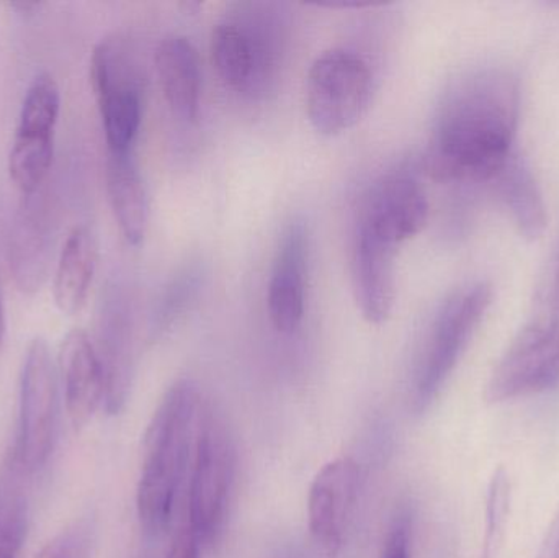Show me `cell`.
<instances>
[{
    "mask_svg": "<svg viewBox=\"0 0 559 558\" xmlns=\"http://www.w3.org/2000/svg\"><path fill=\"white\" fill-rule=\"evenodd\" d=\"M202 550V546L193 536L192 531L186 526L174 537L173 546L164 558H200Z\"/></svg>",
    "mask_w": 559,
    "mask_h": 558,
    "instance_id": "obj_24",
    "label": "cell"
},
{
    "mask_svg": "<svg viewBox=\"0 0 559 558\" xmlns=\"http://www.w3.org/2000/svg\"><path fill=\"white\" fill-rule=\"evenodd\" d=\"M236 451L215 406L202 402L189 485V520L202 549H213L225 533L235 487Z\"/></svg>",
    "mask_w": 559,
    "mask_h": 558,
    "instance_id": "obj_3",
    "label": "cell"
},
{
    "mask_svg": "<svg viewBox=\"0 0 559 558\" xmlns=\"http://www.w3.org/2000/svg\"><path fill=\"white\" fill-rule=\"evenodd\" d=\"M396 246L355 229L352 248V290L361 317L371 324L386 323L396 301Z\"/></svg>",
    "mask_w": 559,
    "mask_h": 558,
    "instance_id": "obj_14",
    "label": "cell"
},
{
    "mask_svg": "<svg viewBox=\"0 0 559 558\" xmlns=\"http://www.w3.org/2000/svg\"><path fill=\"white\" fill-rule=\"evenodd\" d=\"M429 218L426 190L414 177H386L371 189L358 216L357 228L374 238L400 246L423 231Z\"/></svg>",
    "mask_w": 559,
    "mask_h": 558,
    "instance_id": "obj_12",
    "label": "cell"
},
{
    "mask_svg": "<svg viewBox=\"0 0 559 558\" xmlns=\"http://www.w3.org/2000/svg\"><path fill=\"white\" fill-rule=\"evenodd\" d=\"M308 238L299 223L283 235L269 282L267 310L275 330L292 334L305 317Z\"/></svg>",
    "mask_w": 559,
    "mask_h": 558,
    "instance_id": "obj_15",
    "label": "cell"
},
{
    "mask_svg": "<svg viewBox=\"0 0 559 558\" xmlns=\"http://www.w3.org/2000/svg\"><path fill=\"white\" fill-rule=\"evenodd\" d=\"M10 7L22 10V12H32V10L39 9L41 2H12Z\"/></svg>",
    "mask_w": 559,
    "mask_h": 558,
    "instance_id": "obj_27",
    "label": "cell"
},
{
    "mask_svg": "<svg viewBox=\"0 0 559 558\" xmlns=\"http://www.w3.org/2000/svg\"><path fill=\"white\" fill-rule=\"evenodd\" d=\"M5 334H7L5 305H3L2 287H0V351H2L3 343H5Z\"/></svg>",
    "mask_w": 559,
    "mask_h": 558,
    "instance_id": "obj_26",
    "label": "cell"
},
{
    "mask_svg": "<svg viewBox=\"0 0 559 558\" xmlns=\"http://www.w3.org/2000/svg\"><path fill=\"white\" fill-rule=\"evenodd\" d=\"M154 62L173 114L186 123H195L202 95V69L195 46L183 36H167L157 46Z\"/></svg>",
    "mask_w": 559,
    "mask_h": 558,
    "instance_id": "obj_16",
    "label": "cell"
},
{
    "mask_svg": "<svg viewBox=\"0 0 559 558\" xmlns=\"http://www.w3.org/2000/svg\"><path fill=\"white\" fill-rule=\"evenodd\" d=\"M491 305V287L473 284L456 292L437 314L417 370L414 409L426 412L445 387Z\"/></svg>",
    "mask_w": 559,
    "mask_h": 558,
    "instance_id": "obj_6",
    "label": "cell"
},
{
    "mask_svg": "<svg viewBox=\"0 0 559 558\" xmlns=\"http://www.w3.org/2000/svg\"><path fill=\"white\" fill-rule=\"evenodd\" d=\"M271 23L251 13L223 20L213 29V66L233 91L264 92L277 72L280 35Z\"/></svg>",
    "mask_w": 559,
    "mask_h": 558,
    "instance_id": "obj_9",
    "label": "cell"
},
{
    "mask_svg": "<svg viewBox=\"0 0 559 558\" xmlns=\"http://www.w3.org/2000/svg\"><path fill=\"white\" fill-rule=\"evenodd\" d=\"M202 402L195 383L179 380L160 400L151 419L136 491L138 518L150 536H160L173 524L195 449Z\"/></svg>",
    "mask_w": 559,
    "mask_h": 558,
    "instance_id": "obj_2",
    "label": "cell"
},
{
    "mask_svg": "<svg viewBox=\"0 0 559 558\" xmlns=\"http://www.w3.org/2000/svg\"><path fill=\"white\" fill-rule=\"evenodd\" d=\"M105 180L121 236L128 245L140 246L147 229V197L133 153H108Z\"/></svg>",
    "mask_w": 559,
    "mask_h": 558,
    "instance_id": "obj_19",
    "label": "cell"
},
{
    "mask_svg": "<svg viewBox=\"0 0 559 558\" xmlns=\"http://www.w3.org/2000/svg\"><path fill=\"white\" fill-rule=\"evenodd\" d=\"M92 547L91 527L81 523L46 544L36 558H91Z\"/></svg>",
    "mask_w": 559,
    "mask_h": 558,
    "instance_id": "obj_22",
    "label": "cell"
},
{
    "mask_svg": "<svg viewBox=\"0 0 559 558\" xmlns=\"http://www.w3.org/2000/svg\"><path fill=\"white\" fill-rule=\"evenodd\" d=\"M64 389V405L75 431L88 425L107 400V370L104 359L84 330L69 331L58 357Z\"/></svg>",
    "mask_w": 559,
    "mask_h": 558,
    "instance_id": "obj_13",
    "label": "cell"
},
{
    "mask_svg": "<svg viewBox=\"0 0 559 558\" xmlns=\"http://www.w3.org/2000/svg\"><path fill=\"white\" fill-rule=\"evenodd\" d=\"M15 455L0 471V558H20L28 534L26 478Z\"/></svg>",
    "mask_w": 559,
    "mask_h": 558,
    "instance_id": "obj_20",
    "label": "cell"
},
{
    "mask_svg": "<svg viewBox=\"0 0 559 558\" xmlns=\"http://www.w3.org/2000/svg\"><path fill=\"white\" fill-rule=\"evenodd\" d=\"M547 305L512 341L489 377V403L531 396L559 383V252L554 265Z\"/></svg>",
    "mask_w": 559,
    "mask_h": 558,
    "instance_id": "obj_4",
    "label": "cell"
},
{
    "mask_svg": "<svg viewBox=\"0 0 559 558\" xmlns=\"http://www.w3.org/2000/svg\"><path fill=\"white\" fill-rule=\"evenodd\" d=\"M512 484L508 468L499 465L489 480L486 501V533L481 558H496L508 533L511 517Z\"/></svg>",
    "mask_w": 559,
    "mask_h": 558,
    "instance_id": "obj_21",
    "label": "cell"
},
{
    "mask_svg": "<svg viewBox=\"0 0 559 558\" xmlns=\"http://www.w3.org/2000/svg\"><path fill=\"white\" fill-rule=\"evenodd\" d=\"M58 425V369L48 343L35 337L26 349L20 377V428L13 455L26 474L48 462Z\"/></svg>",
    "mask_w": 559,
    "mask_h": 558,
    "instance_id": "obj_8",
    "label": "cell"
},
{
    "mask_svg": "<svg viewBox=\"0 0 559 558\" xmlns=\"http://www.w3.org/2000/svg\"><path fill=\"white\" fill-rule=\"evenodd\" d=\"M91 82L108 153H133L143 121V75L128 46L105 39L91 58Z\"/></svg>",
    "mask_w": 559,
    "mask_h": 558,
    "instance_id": "obj_7",
    "label": "cell"
},
{
    "mask_svg": "<svg viewBox=\"0 0 559 558\" xmlns=\"http://www.w3.org/2000/svg\"><path fill=\"white\" fill-rule=\"evenodd\" d=\"M61 91L51 74L33 79L20 108L9 153V174L16 189L33 195L51 169Z\"/></svg>",
    "mask_w": 559,
    "mask_h": 558,
    "instance_id": "obj_10",
    "label": "cell"
},
{
    "mask_svg": "<svg viewBox=\"0 0 559 558\" xmlns=\"http://www.w3.org/2000/svg\"><path fill=\"white\" fill-rule=\"evenodd\" d=\"M373 95V75L360 55L331 49L306 79V114L318 133L335 136L358 123Z\"/></svg>",
    "mask_w": 559,
    "mask_h": 558,
    "instance_id": "obj_5",
    "label": "cell"
},
{
    "mask_svg": "<svg viewBox=\"0 0 559 558\" xmlns=\"http://www.w3.org/2000/svg\"><path fill=\"white\" fill-rule=\"evenodd\" d=\"M360 465L352 458L325 464L309 487L308 524L316 546L334 558L341 554L360 491Z\"/></svg>",
    "mask_w": 559,
    "mask_h": 558,
    "instance_id": "obj_11",
    "label": "cell"
},
{
    "mask_svg": "<svg viewBox=\"0 0 559 558\" xmlns=\"http://www.w3.org/2000/svg\"><path fill=\"white\" fill-rule=\"evenodd\" d=\"M496 195L511 213L521 235L538 239L547 229V206L525 157L514 151L489 180Z\"/></svg>",
    "mask_w": 559,
    "mask_h": 558,
    "instance_id": "obj_18",
    "label": "cell"
},
{
    "mask_svg": "<svg viewBox=\"0 0 559 558\" xmlns=\"http://www.w3.org/2000/svg\"><path fill=\"white\" fill-rule=\"evenodd\" d=\"M537 558H559V510L542 541Z\"/></svg>",
    "mask_w": 559,
    "mask_h": 558,
    "instance_id": "obj_25",
    "label": "cell"
},
{
    "mask_svg": "<svg viewBox=\"0 0 559 558\" xmlns=\"http://www.w3.org/2000/svg\"><path fill=\"white\" fill-rule=\"evenodd\" d=\"M380 558H411V524L401 517L391 527Z\"/></svg>",
    "mask_w": 559,
    "mask_h": 558,
    "instance_id": "obj_23",
    "label": "cell"
},
{
    "mask_svg": "<svg viewBox=\"0 0 559 558\" xmlns=\"http://www.w3.org/2000/svg\"><path fill=\"white\" fill-rule=\"evenodd\" d=\"M521 92L506 69L466 75L450 92L426 153L439 182H489L514 153Z\"/></svg>",
    "mask_w": 559,
    "mask_h": 558,
    "instance_id": "obj_1",
    "label": "cell"
},
{
    "mask_svg": "<svg viewBox=\"0 0 559 558\" xmlns=\"http://www.w3.org/2000/svg\"><path fill=\"white\" fill-rule=\"evenodd\" d=\"M98 264V245L87 225L74 226L59 252L52 298L62 314L81 313L91 297Z\"/></svg>",
    "mask_w": 559,
    "mask_h": 558,
    "instance_id": "obj_17",
    "label": "cell"
}]
</instances>
